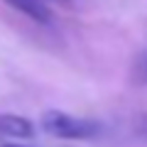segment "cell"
<instances>
[{
    "instance_id": "cell-1",
    "label": "cell",
    "mask_w": 147,
    "mask_h": 147,
    "mask_svg": "<svg viewBox=\"0 0 147 147\" xmlns=\"http://www.w3.org/2000/svg\"><path fill=\"white\" fill-rule=\"evenodd\" d=\"M39 125L47 135L59 137V140H93V137L103 135V123L93 120V118H79L71 115L66 110H57L49 108L42 113Z\"/></svg>"
},
{
    "instance_id": "cell-2",
    "label": "cell",
    "mask_w": 147,
    "mask_h": 147,
    "mask_svg": "<svg viewBox=\"0 0 147 147\" xmlns=\"http://www.w3.org/2000/svg\"><path fill=\"white\" fill-rule=\"evenodd\" d=\"M0 135L10 140H32L34 123L17 113H0Z\"/></svg>"
},
{
    "instance_id": "cell-3",
    "label": "cell",
    "mask_w": 147,
    "mask_h": 147,
    "mask_svg": "<svg viewBox=\"0 0 147 147\" xmlns=\"http://www.w3.org/2000/svg\"><path fill=\"white\" fill-rule=\"evenodd\" d=\"M7 3H10L15 10L25 12L30 20L39 22V25H49V22H52V12H49L42 3H37V0H7Z\"/></svg>"
},
{
    "instance_id": "cell-4",
    "label": "cell",
    "mask_w": 147,
    "mask_h": 147,
    "mask_svg": "<svg viewBox=\"0 0 147 147\" xmlns=\"http://www.w3.org/2000/svg\"><path fill=\"white\" fill-rule=\"evenodd\" d=\"M135 135L140 137V140L147 142V113H140V115H135Z\"/></svg>"
},
{
    "instance_id": "cell-5",
    "label": "cell",
    "mask_w": 147,
    "mask_h": 147,
    "mask_svg": "<svg viewBox=\"0 0 147 147\" xmlns=\"http://www.w3.org/2000/svg\"><path fill=\"white\" fill-rule=\"evenodd\" d=\"M3 147H25V145H17V142H10V145H3Z\"/></svg>"
},
{
    "instance_id": "cell-6",
    "label": "cell",
    "mask_w": 147,
    "mask_h": 147,
    "mask_svg": "<svg viewBox=\"0 0 147 147\" xmlns=\"http://www.w3.org/2000/svg\"><path fill=\"white\" fill-rule=\"evenodd\" d=\"M145 69H147V59H145Z\"/></svg>"
}]
</instances>
